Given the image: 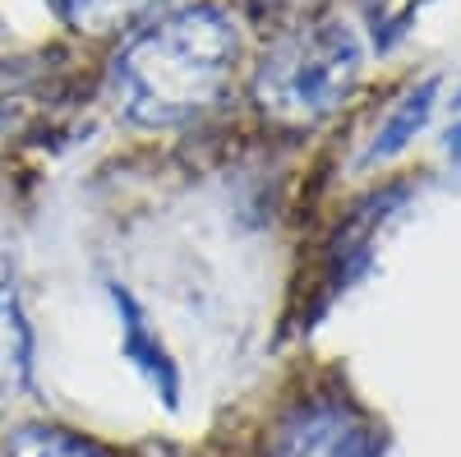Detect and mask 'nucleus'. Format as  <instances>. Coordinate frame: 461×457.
Masks as SVG:
<instances>
[{"label": "nucleus", "mask_w": 461, "mask_h": 457, "mask_svg": "<svg viewBox=\"0 0 461 457\" xmlns=\"http://www.w3.org/2000/svg\"><path fill=\"white\" fill-rule=\"evenodd\" d=\"M240 56V37L226 10L185 5L134 32L115 56V106L139 125H180L208 111Z\"/></svg>", "instance_id": "1"}, {"label": "nucleus", "mask_w": 461, "mask_h": 457, "mask_svg": "<svg viewBox=\"0 0 461 457\" xmlns=\"http://www.w3.org/2000/svg\"><path fill=\"white\" fill-rule=\"evenodd\" d=\"M360 69V47L341 23L295 28L263 51L254 74V97L267 116L304 125L319 121L351 93Z\"/></svg>", "instance_id": "2"}, {"label": "nucleus", "mask_w": 461, "mask_h": 457, "mask_svg": "<svg viewBox=\"0 0 461 457\" xmlns=\"http://www.w3.org/2000/svg\"><path fill=\"white\" fill-rule=\"evenodd\" d=\"M267 457H374V430L346 398H304L273 425Z\"/></svg>", "instance_id": "3"}, {"label": "nucleus", "mask_w": 461, "mask_h": 457, "mask_svg": "<svg viewBox=\"0 0 461 457\" xmlns=\"http://www.w3.org/2000/svg\"><path fill=\"white\" fill-rule=\"evenodd\" d=\"M32 370V328L19 310L14 287L0 282V393H19Z\"/></svg>", "instance_id": "4"}, {"label": "nucleus", "mask_w": 461, "mask_h": 457, "mask_svg": "<svg viewBox=\"0 0 461 457\" xmlns=\"http://www.w3.org/2000/svg\"><path fill=\"white\" fill-rule=\"evenodd\" d=\"M115 305H121V324H125V337H121L125 356H134V365L152 379V388H162V393H167V402H171V393H176V374H171V365H167L162 347L152 342V333L143 328L139 305H134L125 291H115Z\"/></svg>", "instance_id": "5"}, {"label": "nucleus", "mask_w": 461, "mask_h": 457, "mask_svg": "<svg viewBox=\"0 0 461 457\" xmlns=\"http://www.w3.org/2000/svg\"><path fill=\"white\" fill-rule=\"evenodd\" d=\"M429 97H434V84H420V93H411L393 116H388V125H383L378 134H374V143H369V152H365V162H378V158H393V152L425 125V116H429Z\"/></svg>", "instance_id": "6"}, {"label": "nucleus", "mask_w": 461, "mask_h": 457, "mask_svg": "<svg viewBox=\"0 0 461 457\" xmlns=\"http://www.w3.org/2000/svg\"><path fill=\"white\" fill-rule=\"evenodd\" d=\"M152 0H56V10L84 32H111L115 23H130Z\"/></svg>", "instance_id": "7"}, {"label": "nucleus", "mask_w": 461, "mask_h": 457, "mask_svg": "<svg viewBox=\"0 0 461 457\" xmlns=\"http://www.w3.org/2000/svg\"><path fill=\"white\" fill-rule=\"evenodd\" d=\"M10 457H106V452L88 439L65 434V430H23L14 439Z\"/></svg>", "instance_id": "8"}, {"label": "nucleus", "mask_w": 461, "mask_h": 457, "mask_svg": "<svg viewBox=\"0 0 461 457\" xmlns=\"http://www.w3.org/2000/svg\"><path fill=\"white\" fill-rule=\"evenodd\" d=\"M425 5V0H365V19H369V32H374V42L378 47H388L397 42V37L406 32L411 14Z\"/></svg>", "instance_id": "9"}, {"label": "nucleus", "mask_w": 461, "mask_h": 457, "mask_svg": "<svg viewBox=\"0 0 461 457\" xmlns=\"http://www.w3.org/2000/svg\"><path fill=\"white\" fill-rule=\"evenodd\" d=\"M249 5H258V10H300V5H310V0H249Z\"/></svg>", "instance_id": "10"}, {"label": "nucleus", "mask_w": 461, "mask_h": 457, "mask_svg": "<svg viewBox=\"0 0 461 457\" xmlns=\"http://www.w3.org/2000/svg\"><path fill=\"white\" fill-rule=\"evenodd\" d=\"M447 152H452V158L461 162V121H456V125L447 130Z\"/></svg>", "instance_id": "11"}]
</instances>
